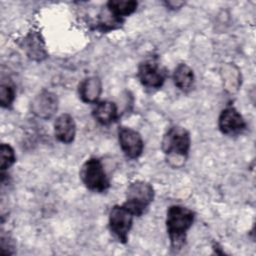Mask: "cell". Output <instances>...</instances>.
Instances as JSON below:
<instances>
[{
	"label": "cell",
	"mask_w": 256,
	"mask_h": 256,
	"mask_svg": "<svg viewBox=\"0 0 256 256\" xmlns=\"http://www.w3.org/2000/svg\"><path fill=\"white\" fill-rule=\"evenodd\" d=\"M195 213L182 205H171L166 212V231L171 249L179 251L186 243L187 233L192 227Z\"/></svg>",
	"instance_id": "cell-1"
},
{
	"label": "cell",
	"mask_w": 256,
	"mask_h": 256,
	"mask_svg": "<svg viewBox=\"0 0 256 256\" xmlns=\"http://www.w3.org/2000/svg\"><path fill=\"white\" fill-rule=\"evenodd\" d=\"M191 147V137L187 129L181 126H171L164 134L161 149L167 162L172 167H181L188 157Z\"/></svg>",
	"instance_id": "cell-2"
},
{
	"label": "cell",
	"mask_w": 256,
	"mask_h": 256,
	"mask_svg": "<svg viewBox=\"0 0 256 256\" xmlns=\"http://www.w3.org/2000/svg\"><path fill=\"white\" fill-rule=\"evenodd\" d=\"M153 186L144 180H136L129 184L126 191V201L123 203L134 216H142L154 200Z\"/></svg>",
	"instance_id": "cell-3"
},
{
	"label": "cell",
	"mask_w": 256,
	"mask_h": 256,
	"mask_svg": "<svg viewBox=\"0 0 256 256\" xmlns=\"http://www.w3.org/2000/svg\"><path fill=\"white\" fill-rule=\"evenodd\" d=\"M80 178L85 187L96 193H103L110 187V180L99 158L87 159L80 169Z\"/></svg>",
	"instance_id": "cell-4"
},
{
	"label": "cell",
	"mask_w": 256,
	"mask_h": 256,
	"mask_svg": "<svg viewBox=\"0 0 256 256\" xmlns=\"http://www.w3.org/2000/svg\"><path fill=\"white\" fill-rule=\"evenodd\" d=\"M133 213L122 205H114L109 212L108 227L111 234L120 242L127 243L133 225Z\"/></svg>",
	"instance_id": "cell-5"
},
{
	"label": "cell",
	"mask_w": 256,
	"mask_h": 256,
	"mask_svg": "<svg viewBox=\"0 0 256 256\" xmlns=\"http://www.w3.org/2000/svg\"><path fill=\"white\" fill-rule=\"evenodd\" d=\"M166 70L155 59L142 61L137 70V77L140 83L148 89H159L166 80Z\"/></svg>",
	"instance_id": "cell-6"
},
{
	"label": "cell",
	"mask_w": 256,
	"mask_h": 256,
	"mask_svg": "<svg viewBox=\"0 0 256 256\" xmlns=\"http://www.w3.org/2000/svg\"><path fill=\"white\" fill-rule=\"evenodd\" d=\"M118 142L122 152L129 159L139 158L144 149V141L141 134L129 127H119Z\"/></svg>",
	"instance_id": "cell-7"
},
{
	"label": "cell",
	"mask_w": 256,
	"mask_h": 256,
	"mask_svg": "<svg viewBox=\"0 0 256 256\" xmlns=\"http://www.w3.org/2000/svg\"><path fill=\"white\" fill-rule=\"evenodd\" d=\"M247 127L246 121L240 112L232 105L226 106L218 117V128L224 135L241 134Z\"/></svg>",
	"instance_id": "cell-8"
},
{
	"label": "cell",
	"mask_w": 256,
	"mask_h": 256,
	"mask_svg": "<svg viewBox=\"0 0 256 256\" xmlns=\"http://www.w3.org/2000/svg\"><path fill=\"white\" fill-rule=\"evenodd\" d=\"M59 101L57 95L46 89L40 91L31 102V112L38 118L48 120L57 112Z\"/></svg>",
	"instance_id": "cell-9"
},
{
	"label": "cell",
	"mask_w": 256,
	"mask_h": 256,
	"mask_svg": "<svg viewBox=\"0 0 256 256\" xmlns=\"http://www.w3.org/2000/svg\"><path fill=\"white\" fill-rule=\"evenodd\" d=\"M22 47L30 60L41 62L48 57L44 39L37 30H31L24 37Z\"/></svg>",
	"instance_id": "cell-10"
},
{
	"label": "cell",
	"mask_w": 256,
	"mask_h": 256,
	"mask_svg": "<svg viewBox=\"0 0 256 256\" xmlns=\"http://www.w3.org/2000/svg\"><path fill=\"white\" fill-rule=\"evenodd\" d=\"M55 138L64 144H70L76 136V123L74 118L69 113L59 115L54 121Z\"/></svg>",
	"instance_id": "cell-11"
},
{
	"label": "cell",
	"mask_w": 256,
	"mask_h": 256,
	"mask_svg": "<svg viewBox=\"0 0 256 256\" xmlns=\"http://www.w3.org/2000/svg\"><path fill=\"white\" fill-rule=\"evenodd\" d=\"M78 94L84 103L96 104L102 94V81L97 76H88L78 85Z\"/></svg>",
	"instance_id": "cell-12"
},
{
	"label": "cell",
	"mask_w": 256,
	"mask_h": 256,
	"mask_svg": "<svg viewBox=\"0 0 256 256\" xmlns=\"http://www.w3.org/2000/svg\"><path fill=\"white\" fill-rule=\"evenodd\" d=\"M92 115L99 124L107 126L115 122L118 118V109L114 102L103 100L95 104Z\"/></svg>",
	"instance_id": "cell-13"
},
{
	"label": "cell",
	"mask_w": 256,
	"mask_h": 256,
	"mask_svg": "<svg viewBox=\"0 0 256 256\" xmlns=\"http://www.w3.org/2000/svg\"><path fill=\"white\" fill-rule=\"evenodd\" d=\"M107 12L120 23L123 19L133 14L138 7V2L135 0H109L106 3Z\"/></svg>",
	"instance_id": "cell-14"
},
{
	"label": "cell",
	"mask_w": 256,
	"mask_h": 256,
	"mask_svg": "<svg viewBox=\"0 0 256 256\" xmlns=\"http://www.w3.org/2000/svg\"><path fill=\"white\" fill-rule=\"evenodd\" d=\"M174 85L182 92H189L194 87L195 75L193 69L185 63H179L172 75Z\"/></svg>",
	"instance_id": "cell-15"
},
{
	"label": "cell",
	"mask_w": 256,
	"mask_h": 256,
	"mask_svg": "<svg viewBox=\"0 0 256 256\" xmlns=\"http://www.w3.org/2000/svg\"><path fill=\"white\" fill-rule=\"evenodd\" d=\"M224 89L229 93H235L241 86V72L233 63H226L220 70Z\"/></svg>",
	"instance_id": "cell-16"
},
{
	"label": "cell",
	"mask_w": 256,
	"mask_h": 256,
	"mask_svg": "<svg viewBox=\"0 0 256 256\" xmlns=\"http://www.w3.org/2000/svg\"><path fill=\"white\" fill-rule=\"evenodd\" d=\"M16 162V154L13 147L8 143H2L0 146V169L3 174Z\"/></svg>",
	"instance_id": "cell-17"
},
{
	"label": "cell",
	"mask_w": 256,
	"mask_h": 256,
	"mask_svg": "<svg viewBox=\"0 0 256 256\" xmlns=\"http://www.w3.org/2000/svg\"><path fill=\"white\" fill-rule=\"evenodd\" d=\"M15 100V89L9 82H3L0 85V105L2 108L8 109Z\"/></svg>",
	"instance_id": "cell-18"
},
{
	"label": "cell",
	"mask_w": 256,
	"mask_h": 256,
	"mask_svg": "<svg viewBox=\"0 0 256 256\" xmlns=\"http://www.w3.org/2000/svg\"><path fill=\"white\" fill-rule=\"evenodd\" d=\"M14 247L15 246L13 244V240L8 235H4L2 233L0 237V255L7 256L14 254Z\"/></svg>",
	"instance_id": "cell-19"
},
{
	"label": "cell",
	"mask_w": 256,
	"mask_h": 256,
	"mask_svg": "<svg viewBox=\"0 0 256 256\" xmlns=\"http://www.w3.org/2000/svg\"><path fill=\"white\" fill-rule=\"evenodd\" d=\"M165 5L169 9L175 10V9L181 8L184 5V2H182V1H165Z\"/></svg>",
	"instance_id": "cell-20"
}]
</instances>
